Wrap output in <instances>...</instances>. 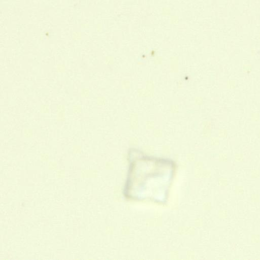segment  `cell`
<instances>
[{"label":"cell","mask_w":260,"mask_h":260,"mask_svg":"<svg viewBox=\"0 0 260 260\" xmlns=\"http://www.w3.org/2000/svg\"><path fill=\"white\" fill-rule=\"evenodd\" d=\"M132 160L123 190L124 196L133 200L165 203L175 173L174 163L149 157Z\"/></svg>","instance_id":"cell-1"}]
</instances>
